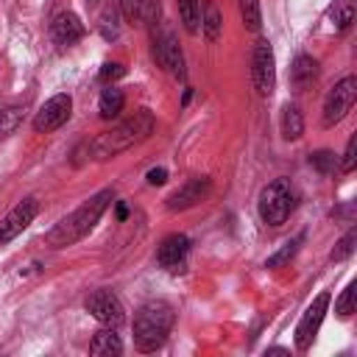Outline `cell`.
Wrapping results in <instances>:
<instances>
[{
    "mask_svg": "<svg viewBox=\"0 0 357 357\" xmlns=\"http://www.w3.org/2000/svg\"><path fill=\"white\" fill-rule=\"evenodd\" d=\"M120 8H123V14H126L128 22L145 25V22H151L156 17L159 0H120Z\"/></svg>",
    "mask_w": 357,
    "mask_h": 357,
    "instance_id": "obj_16",
    "label": "cell"
},
{
    "mask_svg": "<svg viewBox=\"0 0 357 357\" xmlns=\"http://www.w3.org/2000/svg\"><path fill=\"white\" fill-rule=\"evenodd\" d=\"M36 212H39V204H36V198H22L3 220H0V245H6V243H11L17 234H22L31 223H33V218H36Z\"/></svg>",
    "mask_w": 357,
    "mask_h": 357,
    "instance_id": "obj_11",
    "label": "cell"
},
{
    "mask_svg": "<svg viewBox=\"0 0 357 357\" xmlns=\"http://www.w3.org/2000/svg\"><path fill=\"white\" fill-rule=\"evenodd\" d=\"M109 204H112V190L95 192L89 201H84L75 212H70L67 218H61V220L47 231V245H53V248L75 245L81 237H86V234L95 229V223L100 220V215L106 212Z\"/></svg>",
    "mask_w": 357,
    "mask_h": 357,
    "instance_id": "obj_2",
    "label": "cell"
},
{
    "mask_svg": "<svg viewBox=\"0 0 357 357\" xmlns=\"http://www.w3.org/2000/svg\"><path fill=\"white\" fill-rule=\"evenodd\" d=\"M50 33H53V39H56L59 45H73V42H78V39L86 33V28H84V22L78 20V14L61 11V14H56V20H53V25H50Z\"/></svg>",
    "mask_w": 357,
    "mask_h": 357,
    "instance_id": "obj_14",
    "label": "cell"
},
{
    "mask_svg": "<svg viewBox=\"0 0 357 357\" xmlns=\"http://www.w3.org/2000/svg\"><path fill=\"white\" fill-rule=\"evenodd\" d=\"M89 3H92V6H95V3H100V0H89Z\"/></svg>",
    "mask_w": 357,
    "mask_h": 357,
    "instance_id": "obj_35",
    "label": "cell"
},
{
    "mask_svg": "<svg viewBox=\"0 0 357 357\" xmlns=\"http://www.w3.org/2000/svg\"><path fill=\"white\" fill-rule=\"evenodd\" d=\"M310 165L318 170V173H332L335 170V165H337V156L332 153V151H315V153H310Z\"/></svg>",
    "mask_w": 357,
    "mask_h": 357,
    "instance_id": "obj_27",
    "label": "cell"
},
{
    "mask_svg": "<svg viewBox=\"0 0 357 357\" xmlns=\"http://www.w3.org/2000/svg\"><path fill=\"white\" fill-rule=\"evenodd\" d=\"M84 307H86V312H89L95 321H100V324H106V326H120L123 318H126L123 304H120V298H117L112 290H92V293L86 296Z\"/></svg>",
    "mask_w": 357,
    "mask_h": 357,
    "instance_id": "obj_10",
    "label": "cell"
},
{
    "mask_svg": "<svg viewBox=\"0 0 357 357\" xmlns=\"http://www.w3.org/2000/svg\"><path fill=\"white\" fill-rule=\"evenodd\" d=\"M315 75H318V61L312 56H307V53L296 56V61L290 67V84H293V89L304 92L315 81Z\"/></svg>",
    "mask_w": 357,
    "mask_h": 357,
    "instance_id": "obj_15",
    "label": "cell"
},
{
    "mask_svg": "<svg viewBox=\"0 0 357 357\" xmlns=\"http://www.w3.org/2000/svg\"><path fill=\"white\" fill-rule=\"evenodd\" d=\"M251 78H254V86L262 98H268L276 86V59H273V47L268 39H259L254 45V53H251Z\"/></svg>",
    "mask_w": 357,
    "mask_h": 357,
    "instance_id": "obj_7",
    "label": "cell"
},
{
    "mask_svg": "<svg viewBox=\"0 0 357 357\" xmlns=\"http://www.w3.org/2000/svg\"><path fill=\"white\" fill-rule=\"evenodd\" d=\"M70 114H73V98H70L67 92H59V95H53V98L36 112V117H33V131H39V134L56 131V128H61V126L70 120Z\"/></svg>",
    "mask_w": 357,
    "mask_h": 357,
    "instance_id": "obj_9",
    "label": "cell"
},
{
    "mask_svg": "<svg viewBox=\"0 0 357 357\" xmlns=\"http://www.w3.org/2000/svg\"><path fill=\"white\" fill-rule=\"evenodd\" d=\"M176 3H178V17H181L184 28L190 33H198V28H201V6H198V0H176Z\"/></svg>",
    "mask_w": 357,
    "mask_h": 357,
    "instance_id": "obj_22",
    "label": "cell"
},
{
    "mask_svg": "<svg viewBox=\"0 0 357 357\" xmlns=\"http://www.w3.org/2000/svg\"><path fill=\"white\" fill-rule=\"evenodd\" d=\"M335 312L340 318H349L354 312V284H346V290L340 293V298L335 301Z\"/></svg>",
    "mask_w": 357,
    "mask_h": 357,
    "instance_id": "obj_29",
    "label": "cell"
},
{
    "mask_svg": "<svg viewBox=\"0 0 357 357\" xmlns=\"http://www.w3.org/2000/svg\"><path fill=\"white\" fill-rule=\"evenodd\" d=\"M212 190V181L206 176H195L190 181H184L170 198H167V209L170 212H178V209H190L195 204H201Z\"/></svg>",
    "mask_w": 357,
    "mask_h": 357,
    "instance_id": "obj_12",
    "label": "cell"
},
{
    "mask_svg": "<svg viewBox=\"0 0 357 357\" xmlns=\"http://www.w3.org/2000/svg\"><path fill=\"white\" fill-rule=\"evenodd\" d=\"M332 20H335V25H337L340 31L349 28L351 20H354V0H337L335 8H332Z\"/></svg>",
    "mask_w": 357,
    "mask_h": 357,
    "instance_id": "obj_25",
    "label": "cell"
},
{
    "mask_svg": "<svg viewBox=\"0 0 357 357\" xmlns=\"http://www.w3.org/2000/svg\"><path fill=\"white\" fill-rule=\"evenodd\" d=\"M354 100H357V78H354V75H346V78H340V81L329 89V95H326V100H324V114H321L324 126L340 123V120L351 112Z\"/></svg>",
    "mask_w": 357,
    "mask_h": 357,
    "instance_id": "obj_5",
    "label": "cell"
},
{
    "mask_svg": "<svg viewBox=\"0 0 357 357\" xmlns=\"http://www.w3.org/2000/svg\"><path fill=\"white\" fill-rule=\"evenodd\" d=\"M240 3V17H243V25L248 31H259L262 25V14H259V0H237Z\"/></svg>",
    "mask_w": 357,
    "mask_h": 357,
    "instance_id": "obj_23",
    "label": "cell"
},
{
    "mask_svg": "<svg viewBox=\"0 0 357 357\" xmlns=\"http://www.w3.org/2000/svg\"><path fill=\"white\" fill-rule=\"evenodd\" d=\"M201 31L209 42H218L220 39V31H223V17H220V8L215 6V0H206L204 3V17H201Z\"/></svg>",
    "mask_w": 357,
    "mask_h": 357,
    "instance_id": "obj_18",
    "label": "cell"
},
{
    "mask_svg": "<svg viewBox=\"0 0 357 357\" xmlns=\"http://www.w3.org/2000/svg\"><path fill=\"white\" fill-rule=\"evenodd\" d=\"M354 243H357V229H349L340 240H337V245L332 248V259L335 262H340V259H346V257H351V251H354Z\"/></svg>",
    "mask_w": 357,
    "mask_h": 357,
    "instance_id": "obj_26",
    "label": "cell"
},
{
    "mask_svg": "<svg viewBox=\"0 0 357 357\" xmlns=\"http://www.w3.org/2000/svg\"><path fill=\"white\" fill-rule=\"evenodd\" d=\"M301 243H304V234H298V237H293L290 243H284L273 257H268V259H265V268H279V265H284V262L298 251V245H301Z\"/></svg>",
    "mask_w": 357,
    "mask_h": 357,
    "instance_id": "obj_24",
    "label": "cell"
},
{
    "mask_svg": "<svg viewBox=\"0 0 357 357\" xmlns=\"http://www.w3.org/2000/svg\"><path fill=\"white\" fill-rule=\"evenodd\" d=\"M187 251H190V240H187L184 234H167V237L159 243V248H156V259H159L162 268L176 271V268H181Z\"/></svg>",
    "mask_w": 357,
    "mask_h": 357,
    "instance_id": "obj_13",
    "label": "cell"
},
{
    "mask_svg": "<svg viewBox=\"0 0 357 357\" xmlns=\"http://www.w3.org/2000/svg\"><path fill=\"white\" fill-rule=\"evenodd\" d=\"M165 181H167V170H165V167H153V170H148V184L159 187V184H165Z\"/></svg>",
    "mask_w": 357,
    "mask_h": 357,
    "instance_id": "obj_32",
    "label": "cell"
},
{
    "mask_svg": "<svg viewBox=\"0 0 357 357\" xmlns=\"http://www.w3.org/2000/svg\"><path fill=\"white\" fill-rule=\"evenodd\" d=\"M120 75H126V67L117 64V61H106V64L100 67V73H98L100 81H114V78H120Z\"/></svg>",
    "mask_w": 357,
    "mask_h": 357,
    "instance_id": "obj_30",
    "label": "cell"
},
{
    "mask_svg": "<svg viewBox=\"0 0 357 357\" xmlns=\"http://www.w3.org/2000/svg\"><path fill=\"white\" fill-rule=\"evenodd\" d=\"M153 56H156V61H159V67L165 73H170L176 78L184 75V56H181L178 39H176L173 28L165 25V22L153 31Z\"/></svg>",
    "mask_w": 357,
    "mask_h": 357,
    "instance_id": "obj_6",
    "label": "cell"
},
{
    "mask_svg": "<svg viewBox=\"0 0 357 357\" xmlns=\"http://www.w3.org/2000/svg\"><path fill=\"white\" fill-rule=\"evenodd\" d=\"M173 329V307L167 301H145L134 315V346L156 351Z\"/></svg>",
    "mask_w": 357,
    "mask_h": 357,
    "instance_id": "obj_3",
    "label": "cell"
},
{
    "mask_svg": "<svg viewBox=\"0 0 357 357\" xmlns=\"http://www.w3.org/2000/svg\"><path fill=\"white\" fill-rule=\"evenodd\" d=\"M326 310H329V293L324 290V293H318V296L312 298V304L304 310V315H301V321H298V326H296V349H298V351H307V349L312 346V340H315V335H318V329H321V321H324Z\"/></svg>",
    "mask_w": 357,
    "mask_h": 357,
    "instance_id": "obj_8",
    "label": "cell"
},
{
    "mask_svg": "<svg viewBox=\"0 0 357 357\" xmlns=\"http://www.w3.org/2000/svg\"><path fill=\"white\" fill-rule=\"evenodd\" d=\"M151 134H153V114H151L148 109H139V112H134L131 117H126L123 123H117V126H112L109 131L98 134V137L86 145V151H89V156H92L95 162H106V159H114L117 153L134 148L137 142L148 139Z\"/></svg>",
    "mask_w": 357,
    "mask_h": 357,
    "instance_id": "obj_1",
    "label": "cell"
},
{
    "mask_svg": "<svg viewBox=\"0 0 357 357\" xmlns=\"http://www.w3.org/2000/svg\"><path fill=\"white\" fill-rule=\"evenodd\" d=\"M120 351H123V340L114 335V329H100L89 340V354H120Z\"/></svg>",
    "mask_w": 357,
    "mask_h": 357,
    "instance_id": "obj_19",
    "label": "cell"
},
{
    "mask_svg": "<svg viewBox=\"0 0 357 357\" xmlns=\"http://www.w3.org/2000/svg\"><path fill=\"white\" fill-rule=\"evenodd\" d=\"M120 33V25H117V11L114 8H106L100 14V36L103 39H117Z\"/></svg>",
    "mask_w": 357,
    "mask_h": 357,
    "instance_id": "obj_28",
    "label": "cell"
},
{
    "mask_svg": "<svg viewBox=\"0 0 357 357\" xmlns=\"http://www.w3.org/2000/svg\"><path fill=\"white\" fill-rule=\"evenodd\" d=\"M257 209H259L262 223H268V226H282V223L290 218V212L296 209V195H293L290 181H287V178H276V181L265 184L262 192H259Z\"/></svg>",
    "mask_w": 357,
    "mask_h": 357,
    "instance_id": "obj_4",
    "label": "cell"
},
{
    "mask_svg": "<svg viewBox=\"0 0 357 357\" xmlns=\"http://www.w3.org/2000/svg\"><path fill=\"white\" fill-rule=\"evenodd\" d=\"M268 354H287V349H282V346H273V349H268Z\"/></svg>",
    "mask_w": 357,
    "mask_h": 357,
    "instance_id": "obj_34",
    "label": "cell"
},
{
    "mask_svg": "<svg viewBox=\"0 0 357 357\" xmlns=\"http://www.w3.org/2000/svg\"><path fill=\"white\" fill-rule=\"evenodd\" d=\"M354 148H357V137H349V142H346V153H343V162H340V170L343 173H351L354 170Z\"/></svg>",
    "mask_w": 357,
    "mask_h": 357,
    "instance_id": "obj_31",
    "label": "cell"
},
{
    "mask_svg": "<svg viewBox=\"0 0 357 357\" xmlns=\"http://www.w3.org/2000/svg\"><path fill=\"white\" fill-rule=\"evenodd\" d=\"M22 106L20 103H11V106H6V109H0V139H6V137H11L14 131H17V126L22 123Z\"/></svg>",
    "mask_w": 357,
    "mask_h": 357,
    "instance_id": "obj_21",
    "label": "cell"
},
{
    "mask_svg": "<svg viewBox=\"0 0 357 357\" xmlns=\"http://www.w3.org/2000/svg\"><path fill=\"white\" fill-rule=\"evenodd\" d=\"M301 134H304V117H301L298 106L287 103L282 109V137L287 142H296V139H301Z\"/></svg>",
    "mask_w": 357,
    "mask_h": 357,
    "instance_id": "obj_17",
    "label": "cell"
},
{
    "mask_svg": "<svg viewBox=\"0 0 357 357\" xmlns=\"http://www.w3.org/2000/svg\"><path fill=\"white\" fill-rule=\"evenodd\" d=\"M123 103H126V98H123V89H117V86H109V89H103V92H100V103H98V109H100V117H106V120L117 117V114L123 112Z\"/></svg>",
    "mask_w": 357,
    "mask_h": 357,
    "instance_id": "obj_20",
    "label": "cell"
},
{
    "mask_svg": "<svg viewBox=\"0 0 357 357\" xmlns=\"http://www.w3.org/2000/svg\"><path fill=\"white\" fill-rule=\"evenodd\" d=\"M126 215H128V209H126V204H123V201H120V204H117V218H120V220H123V218H126Z\"/></svg>",
    "mask_w": 357,
    "mask_h": 357,
    "instance_id": "obj_33",
    "label": "cell"
}]
</instances>
